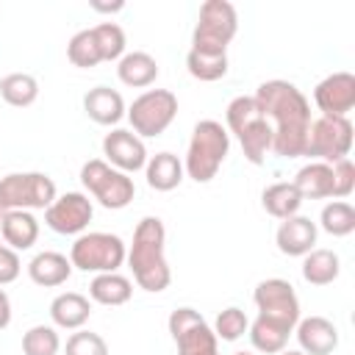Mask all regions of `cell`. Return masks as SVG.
Listing matches in <instances>:
<instances>
[{
  "label": "cell",
  "instance_id": "obj_1",
  "mask_svg": "<svg viewBox=\"0 0 355 355\" xmlns=\"http://www.w3.org/2000/svg\"><path fill=\"white\" fill-rule=\"evenodd\" d=\"M252 97L272 125V153L277 158L305 155L308 128L313 122L308 97L291 80L283 78L263 80Z\"/></svg>",
  "mask_w": 355,
  "mask_h": 355
},
{
  "label": "cell",
  "instance_id": "obj_2",
  "mask_svg": "<svg viewBox=\"0 0 355 355\" xmlns=\"http://www.w3.org/2000/svg\"><path fill=\"white\" fill-rule=\"evenodd\" d=\"M133 283L150 294H161L172 283V269L166 261V227L158 216H141L133 227V241L125 255Z\"/></svg>",
  "mask_w": 355,
  "mask_h": 355
},
{
  "label": "cell",
  "instance_id": "obj_3",
  "mask_svg": "<svg viewBox=\"0 0 355 355\" xmlns=\"http://www.w3.org/2000/svg\"><path fill=\"white\" fill-rule=\"evenodd\" d=\"M225 128L239 139L241 153L250 164L261 166L266 161V153H272V125L263 116L255 97H233L225 108Z\"/></svg>",
  "mask_w": 355,
  "mask_h": 355
},
{
  "label": "cell",
  "instance_id": "obj_4",
  "mask_svg": "<svg viewBox=\"0 0 355 355\" xmlns=\"http://www.w3.org/2000/svg\"><path fill=\"white\" fill-rule=\"evenodd\" d=\"M230 153V133L216 119H200L191 128V139L183 158V172L194 183H211Z\"/></svg>",
  "mask_w": 355,
  "mask_h": 355
},
{
  "label": "cell",
  "instance_id": "obj_5",
  "mask_svg": "<svg viewBox=\"0 0 355 355\" xmlns=\"http://www.w3.org/2000/svg\"><path fill=\"white\" fill-rule=\"evenodd\" d=\"M239 33L236 6L227 0H205L197 14V25L191 31V50L227 55V44Z\"/></svg>",
  "mask_w": 355,
  "mask_h": 355
},
{
  "label": "cell",
  "instance_id": "obj_6",
  "mask_svg": "<svg viewBox=\"0 0 355 355\" xmlns=\"http://www.w3.org/2000/svg\"><path fill=\"white\" fill-rule=\"evenodd\" d=\"M80 183H83L86 194L94 202H100L103 208H108V211H122L136 197L133 178L119 172V169H114L103 158H89L80 166Z\"/></svg>",
  "mask_w": 355,
  "mask_h": 355
},
{
  "label": "cell",
  "instance_id": "obj_7",
  "mask_svg": "<svg viewBox=\"0 0 355 355\" xmlns=\"http://www.w3.org/2000/svg\"><path fill=\"white\" fill-rule=\"evenodd\" d=\"M125 255H128V244L116 233H105V230L80 233L69 247L72 269L94 272V275L119 272V266L125 263Z\"/></svg>",
  "mask_w": 355,
  "mask_h": 355
},
{
  "label": "cell",
  "instance_id": "obj_8",
  "mask_svg": "<svg viewBox=\"0 0 355 355\" xmlns=\"http://www.w3.org/2000/svg\"><path fill=\"white\" fill-rule=\"evenodd\" d=\"M58 197L55 183L44 172H11L0 178V219L11 211L47 208Z\"/></svg>",
  "mask_w": 355,
  "mask_h": 355
},
{
  "label": "cell",
  "instance_id": "obj_9",
  "mask_svg": "<svg viewBox=\"0 0 355 355\" xmlns=\"http://www.w3.org/2000/svg\"><path fill=\"white\" fill-rule=\"evenodd\" d=\"M130 130L139 139L161 136L178 116V97L169 89H144L125 111Z\"/></svg>",
  "mask_w": 355,
  "mask_h": 355
},
{
  "label": "cell",
  "instance_id": "obj_10",
  "mask_svg": "<svg viewBox=\"0 0 355 355\" xmlns=\"http://www.w3.org/2000/svg\"><path fill=\"white\" fill-rule=\"evenodd\" d=\"M355 139V128L349 116H316L308 128L305 155L322 164H336L341 158H349Z\"/></svg>",
  "mask_w": 355,
  "mask_h": 355
},
{
  "label": "cell",
  "instance_id": "obj_11",
  "mask_svg": "<svg viewBox=\"0 0 355 355\" xmlns=\"http://www.w3.org/2000/svg\"><path fill=\"white\" fill-rule=\"evenodd\" d=\"M252 302L258 308V316L283 327L286 333H294L297 322H300V297L294 291V286L283 277H266L255 286L252 291Z\"/></svg>",
  "mask_w": 355,
  "mask_h": 355
},
{
  "label": "cell",
  "instance_id": "obj_12",
  "mask_svg": "<svg viewBox=\"0 0 355 355\" xmlns=\"http://www.w3.org/2000/svg\"><path fill=\"white\" fill-rule=\"evenodd\" d=\"M166 327L178 347V355H219V338L200 311L189 305L175 308L166 319Z\"/></svg>",
  "mask_w": 355,
  "mask_h": 355
},
{
  "label": "cell",
  "instance_id": "obj_13",
  "mask_svg": "<svg viewBox=\"0 0 355 355\" xmlns=\"http://www.w3.org/2000/svg\"><path fill=\"white\" fill-rule=\"evenodd\" d=\"M92 216H94V205H92L86 191L58 194L44 208V225L58 236H80V233H86Z\"/></svg>",
  "mask_w": 355,
  "mask_h": 355
},
{
  "label": "cell",
  "instance_id": "obj_14",
  "mask_svg": "<svg viewBox=\"0 0 355 355\" xmlns=\"http://www.w3.org/2000/svg\"><path fill=\"white\" fill-rule=\"evenodd\" d=\"M103 161L111 164L114 169L125 172V175H133L139 169H144L147 164V147H144V139H139L133 130L128 128H114L103 136Z\"/></svg>",
  "mask_w": 355,
  "mask_h": 355
},
{
  "label": "cell",
  "instance_id": "obj_15",
  "mask_svg": "<svg viewBox=\"0 0 355 355\" xmlns=\"http://www.w3.org/2000/svg\"><path fill=\"white\" fill-rule=\"evenodd\" d=\"M313 103L324 116H347L355 108V75L330 72L313 89Z\"/></svg>",
  "mask_w": 355,
  "mask_h": 355
},
{
  "label": "cell",
  "instance_id": "obj_16",
  "mask_svg": "<svg viewBox=\"0 0 355 355\" xmlns=\"http://www.w3.org/2000/svg\"><path fill=\"white\" fill-rule=\"evenodd\" d=\"M294 336L302 355H333L338 347V327L327 316H300Z\"/></svg>",
  "mask_w": 355,
  "mask_h": 355
},
{
  "label": "cell",
  "instance_id": "obj_17",
  "mask_svg": "<svg viewBox=\"0 0 355 355\" xmlns=\"http://www.w3.org/2000/svg\"><path fill=\"white\" fill-rule=\"evenodd\" d=\"M316 239H319V227L316 222H311L308 216H288L277 225V233H275V244L283 255L288 258H302L308 255L313 247H316Z\"/></svg>",
  "mask_w": 355,
  "mask_h": 355
},
{
  "label": "cell",
  "instance_id": "obj_18",
  "mask_svg": "<svg viewBox=\"0 0 355 355\" xmlns=\"http://www.w3.org/2000/svg\"><path fill=\"white\" fill-rule=\"evenodd\" d=\"M83 111H86V116L92 122H97L103 128H114V125H119L125 119L128 105H125V100H122V94L116 89L94 86V89H89L83 94Z\"/></svg>",
  "mask_w": 355,
  "mask_h": 355
},
{
  "label": "cell",
  "instance_id": "obj_19",
  "mask_svg": "<svg viewBox=\"0 0 355 355\" xmlns=\"http://www.w3.org/2000/svg\"><path fill=\"white\" fill-rule=\"evenodd\" d=\"M92 316V300L80 291H61L50 302V319L58 330H80Z\"/></svg>",
  "mask_w": 355,
  "mask_h": 355
},
{
  "label": "cell",
  "instance_id": "obj_20",
  "mask_svg": "<svg viewBox=\"0 0 355 355\" xmlns=\"http://www.w3.org/2000/svg\"><path fill=\"white\" fill-rule=\"evenodd\" d=\"M72 275V263L64 252H55V250H44V252H36L31 261H28V277L42 286V288H55V286H64Z\"/></svg>",
  "mask_w": 355,
  "mask_h": 355
},
{
  "label": "cell",
  "instance_id": "obj_21",
  "mask_svg": "<svg viewBox=\"0 0 355 355\" xmlns=\"http://www.w3.org/2000/svg\"><path fill=\"white\" fill-rule=\"evenodd\" d=\"M0 239L6 247L25 252L39 239V219L33 216V211H11L0 219Z\"/></svg>",
  "mask_w": 355,
  "mask_h": 355
},
{
  "label": "cell",
  "instance_id": "obj_22",
  "mask_svg": "<svg viewBox=\"0 0 355 355\" xmlns=\"http://www.w3.org/2000/svg\"><path fill=\"white\" fill-rule=\"evenodd\" d=\"M116 78L130 89H147L158 78V61L144 50H130L116 61Z\"/></svg>",
  "mask_w": 355,
  "mask_h": 355
},
{
  "label": "cell",
  "instance_id": "obj_23",
  "mask_svg": "<svg viewBox=\"0 0 355 355\" xmlns=\"http://www.w3.org/2000/svg\"><path fill=\"white\" fill-rule=\"evenodd\" d=\"M144 178H147V186L150 189H155V191H172L186 178L183 161L175 153H166V150L164 153H155L144 164Z\"/></svg>",
  "mask_w": 355,
  "mask_h": 355
},
{
  "label": "cell",
  "instance_id": "obj_24",
  "mask_svg": "<svg viewBox=\"0 0 355 355\" xmlns=\"http://www.w3.org/2000/svg\"><path fill=\"white\" fill-rule=\"evenodd\" d=\"M130 297H133V280L119 275V272L94 275L92 283H89V300L97 302V305L116 308V305H125Z\"/></svg>",
  "mask_w": 355,
  "mask_h": 355
},
{
  "label": "cell",
  "instance_id": "obj_25",
  "mask_svg": "<svg viewBox=\"0 0 355 355\" xmlns=\"http://www.w3.org/2000/svg\"><path fill=\"white\" fill-rule=\"evenodd\" d=\"M300 191L302 200H324L333 197V166L322 161H308L305 166L297 169L291 180Z\"/></svg>",
  "mask_w": 355,
  "mask_h": 355
},
{
  "label": "cell",
  "instance_id": "obj_26",
  "mask_svg": "<svg viewBox=\"0 0 355 355\" xmlns=\"http://www.w3.org/2000/svg\"><path fill=\"white\" fill-rule=\"evenodd\" d=\"M302 197L297 191V186L291 180H277V183H269L263 191H261V205L269 216L275 219H288V216H297L300 208H302Z\"/></svg>",
  "mask_w": 355,
  "mask_h": 355
},
{
  "label": "cell",
  "instance_id": "obj_27",
  "mask_svg": "<svg viewBox=\"0 0 355 355\" xmlns=\"http://www.w3.org/2000/svg\"><path fill=\"white\" fill-rule=\"evenodd\" d=\"M302 280L311 286H330L341 275V258L333 250L313 247L308 255H302Z\"/></svg>",
  "mask_w": 355,
  "mask_h": 355
},
{
  "label": "cell",
  "instance_id": "obj_28",
  "mask_svg": "<svg viewBox=\"0 0 355 355\" xmlns=\"http://www.w3.org/2000/svg\"><path fill=\"white\" fill-rule=\"evenodd\" d=\"M0 97L14 108H28L39 97V80L31 72H8L0 78Z\"/></svg>",
  "mask_w": 355,
  "mask_h": 355
},
{
  "label": "cell",
  "instance_id": "obj_29",
  "mask_svg": "<svg viewBox=\"0 0 355 355\" xmlns=\"http://www.w3.org/2000/svg\"><path fill=\"white\" fill-rule=\"evenodd\" d=\"M247 336H250L252 349H258V352H263V355H280V352L286 349L291 333H286L283 327H277V324H272V322L255 316V319L250 322V327H247Z\"/></svg>",
  "mask_w": 355,
  "mask_h": 355
},
{
  "label": "cell",
  "instance_id": "obj_30",
  "mask_svg": "<svg viewBox=\"0 0 355 355\" xmlns=\"http://www.w3.org/2000/svg\"><path fill=\"white\" fill-rule=\"evenodd\" d=\"M316 227H322L327 236H333V239H344V236H349L352 230H355V208H352V202H347V200H333V202H327L324 208H322V214H319V225Z\"/></svg>",
  "mask_w": 355,
  "mask_h": 355
},
{
  "label": "cell",
  "instance_id": "obj_31",
  "mask_svg": "<svg viewBox=\"0 0 355 355\" xmlns=\"http://www.w3.org/2000/svg\"><path fill=\"white\" fill-rule=\"evenodd\" d=\"M61 336L53 324H33L22 333V355H58Z\"/></svg>",
  "mask_w": 355,
  "mask_h": 355
},
{
  "label": "cell",
  "instance_id": "obj_32",
  "mask_svg": "<svg viewBox=\"0 0 355 355\" xmlns=\"http://www.w3.org/2000/svg\"><path fill=\"white\" fill-rule=\"evenodd\" d=\"M94 33V42H97V50H100V58L103 61H119L128 50V36L122 31V25L116 22H100L92 28Z\"/></svg>",
  "mask_w": 355,
  "mask_h": 355
},
{
  "label": "cell",
  "instance_id": "obj_33",
  "mask_svg": "<svg viewBox=\"0 0 355 355\" xmlns=\"http://www.w3.org/2000/svg\"><path fill=\"white\" fill-rule=\"evenodd\" d=\"M186 69L191 78H197L202 83H214V80L227 75V55H211V53L189 50L186 53Z\"/></svg>",
  "mask_w": 355,
  "mask_h": 355
},
{
  "label": "cell",
  "instance_id": "obj_34",
  "mask_svg": "<svg viewBox=\"0 0 355 355\" xmlns=\"http://www.w3.org/2000/svg\"><path fill=\"white\" fill-rule=\"evenodd\" d=\"M67 58H69V64L78 67V69H92V67H97V64L103 61L92 28L78 31V33L67 42Z\"/></svg>",
  "mask_w": 355,
  "mask_h": 355
},
{
  "label": "cell",
  "instance_id": "obj_35",
  "mask_svg": "<svg viewBox=\"0 0 355 355\" xmlns=\"http://www.w3.org/2000/svg\"><path fill=\"white\" fill-rule=\"evenodd\" d=\"M247 327H250L247 313H244L239 305H227V308H222V311L216 313L211 330H214V336L222 338V341H239V338L247 333Z\"/></svg>",
  "mask_w": 355,
  "mask_h": 355
},
{
  "label": "cell",
  "instance_id": "obj_36",
  "mask_svg": "<svg viewBox=\"0 0 355 355\" xmlns=\"http://www.w3.org/2000/svg\"><path fill=\"white\" fill-rule=\"evenodd\" d=\"M64 355H108V344L100 333L92 330H72V336L64 344Z\"/></svg>",
  "mask_w": 355,
  "mask_h": 355
},
{
  "label": "cell",
  "instance_id": "obj_37",
  "mask_svg": "<svg viewBox=\"0 0 355 355\" xmlns=\"http://www.w3.org/2000/svg\"><path fill=\"white\" fill-rule=\"evenodd\" d=\"M330 166H333V197L347 200L355 191V164L349 158H341Z\"/></svg>",
  "mask_w": 355,
  "mask_h": 355
},
{
  "label": "cell",
  "instance_id": "obj_38",
  "mask_svg": "<svg viewBox=\"0 0 355 355\" xmlns=\"http://www.w3.org/2000/svg\"><path fill=\"white\" fill-rule=\"evenodd\" d=\"M22 272V261H19V252L0 244V286H8L19 277Z\"/></svg>",
  "mask_w": 355,
  "mask_h": 355
},
{
  "label": "cell",
  "instance_id": "obj_39",
  "mask_svg": "<svg viewBox=\"0 0 355 355\" xmlns=\"http://www.w3.org/2000/svg\"><path fill=\"white\" fill-rule=\"evenodd\" d=\"M11 324V300L8 294L0 288V330H6Z\"/></svg>",
  "mask_w": 355,
  "mask_h": 355
},
{
  "label": "cell",
  "instance_id": "obj_40",
  "mask_svg": "<svg viewBox=\"0 0 355 355\" xmlns=\"http://www.w3.org/2000/svg\"><path fill=\"white\" fill-rule=\"evenodd\" d=\"M92 8H94V11H122L125 6H122V3H114V6H105V3H92Z\"/></svg>",
  "mask_w": 355,
  "mask_h": 355
},
{
  "label": "cell",
  "instance_id": "obj_41",
  "mask_svg": "<svg viewBox=\"0 0 355 355\" xmlns=\"http://www.w3.org/2000/svg\"><path fill=\"white\" fill-rule=\"evenodd\" d=\"M280 355H302V352H300V349H283Z\"/></svg>",
  "mask_w": 355,
  "mask_h": 355
},
{
  "label": "cell",
  "instance_id": "obj_42",
  "mask_svg": "<svg viewBox=\"0 0 355 355\" xmlns=\"http://www.w3.org/2000/svg\"><path fill=\"white\" fill-rule=\"evenodd\" d=\"M233 355H252V352H233Z\"/></svg>",
  "mask_w": 355,
  "mask_h": 355
}]
</instances>
